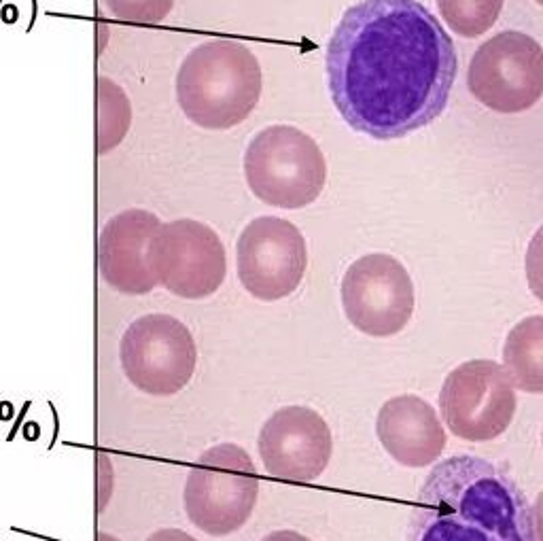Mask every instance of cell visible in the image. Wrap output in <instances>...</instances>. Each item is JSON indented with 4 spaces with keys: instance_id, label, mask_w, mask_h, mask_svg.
I'll return each mask as SVG.
<instances>
[{
    "instance_id": "1",
    "label": "cell",
    "mask_w": 543,
    "mask_h": 541,
    "mask_svg": "<svg viewBox=\"0 0 543 541\" xmlns=\"http://www.w3.org/2000/svg\"><path fill=\"white\" fill-rule=\"evenodd\" d=\"M325 68L342 119L370 138L391 140L444 113L457 79V51L418 0H359L336 25Z\"/></svg>"
},
{
    "instance_id": "2",
    "label": "cell",
    "mask_w": 543,
    "mask_h": 541,
    "mask_svg": "<svg viewBox=\"0 0 543 541\" xmlns=\"http://www.w3.org/2000/svg\"><path fill=\"white\" fill-rule=\"evenodd\" d=\"M408 541H535L533 508L497 465L457 455L427 476Z\"/></svg>"
},
{
    "instance_id": "3",
    "label": "cell",
    "mask_w": 543,
    "mask_h": 541,
    "mask_svg": "<svg viewBox=\"0 0 543 541\" xmlns=\"http://www.w3.org/2000/svg\"><path fill=\"white\" fill-rule=\"evenodd\" d=\"M174 89L176 102L191 123L215 132L232 130L255 110L263 72L244 42L210 38L183 57Z\"/></svg>"
},
{
    "instance_id": "4",
    "label": "cell",
    "mask_w": 543,
    "mask_h": 541,
    "mask_svg": "<svg viewBox=\"0 0 543 541\" xmlns=\"http://www.w3.org/2000/svg\"><path fill=\"white\" fill-rule=\"evenodd\" d=\"M242 166L251 193L285 210L310 206L327 181V161L316 140L287 123L259 130L246 144Z\"/></svg>"
},
{
    "instance_id": "5",
    "label": "cell",
    "mask_w": 543,
    "mask_h": 541,
    "mask_svg": "<svg viewBox=\"0 0 543 541\" xmlns=\"http://www.w3.org/2000/svg\"><path fill=\"white\" fill-rule=\"evenodd\" d=\"M257 497V467L242 446L229 442L198 457L183 491L189 523L212 537L240 531L253 516Z\"/></svg>"
},
{
    "instance_id": "6",
    "label": "cell",
    "mask_w": 543,
    "mask_h": 541,
    "mask_svg": "<svg viewBox=\"0 0 543 541\" xmlns=\"http://www.w3.org/2000/svg\"><path fill=\"white\" fill-rule=\"evenodd\" d=\"M125 378L144 395L170 397L195 374L198 346L189 327L172 314L138 317L119 342Z\"/></svg>"
},
{
    "instance_id": "7",
    "label": "cell",
    "mask_w": 543,
    "mask_h": 541,
    "mask_svg": "<svg viewBox=\"0 0 543 541\" xmlns=\"http://www.w3.org/2000/svg\"><path fill=\"white\" fill-rule=\"evenodd\" d=\"M149 261L157 285L183 300L210 297L227 276L221 236L195 219L161 223L151 238Z\"/></svg>"
},
{
    "instance_id": "8",
    "label": "cell",
    "mask_w": 543,
    "mask_h": 541,
    "mask_svg": "<svg viewBox=\"0 0 543 541\" xmlns=\"http://www.w3.org/2000/svg\"><path fill=\"white\" fill-rule=\"evenodd\" d=\"M469 91L497 113H522L543 96L542 45L518 30L488 38L471 57L467 72Z\"/></svg>"
},
{
    "instance_id": "9",
    "label": "cell",
    "mask_w": 543,
    "mask_h": 541,
    "mask_svg": "<svg viewBox=\"0 0 543 541\" xmlns=\"http://www.w3.org/2000/svg\"><path fill=\"white\" fill-rule=\"evenodd\" d=\"M516 391L508 370L491 359H476L452 370L440 393L442 418L467 442L499 438L516 414Z\"/></svg>"
},
{
    "instance_id": "10",
    "label": "cell",
    "mask_w": 543,
    "mask_h": 541,
    "mask_svg": "<svg viewBox=\"0 0 543 541\" xmlns=\"http://www.w3.org/2000/svg\"><path fill=\"white\" fill-rule=\"evenodd\" d=\"M236 268L240 285L255 300H285L297 291L306 276V238L287 219L255 217L238 236Z\"/></svg>"
},
{
    "instance_id": "11",
    "label": "cell",
    "mask_w": 543,
    "mask_h": 541,
    "mask_svg": "<svg viewBox=\"0 0 543 541\" xmlns=\"http://www.w3.org/2000/svg\"><path fill=\"white\" fill-rule=\"evenodd\" d=\"M342 308L359 331L389 338L406 329L414 314V285L391 255L372 253L353 261L342 278Z\"/></svg>"
},
{
    "instance_id": "12",
    "label": "cell",
    "mask_w": 543,
    "mask_h": 541,
    "mask_svg": "<svg viewBox=\"0 0 543 541\" xmlns=\"http://www.w3.org/2000/svg\"><path fill=\"white\" fill-rule=\"evenodd\" d=\"M257 450L272 478L314 482L331 461L333 438L319 412L306 406H287L263 423Z\"/></svg>"
},
{
    "instance_id": "13",
    "label": "cell",
    "mask_w": 543,
    "mask_h": 541,
    "mask_svg": "<svg viewBox=\"0 0 543 541\" xmlns=\"http://www.w3.org/2000/svg\"><path fill=\"white\" fill-rule=\"evenodd\" d=\"M159 217L144 208L113 215L98 238V270L102 280L123 295H147L157 287L149 261V244Z\"/></svg>"
},
{
    "instance_id": "14",
    "label": "cell",
    "mask_w": 543,
    "mask_h": 541,
    "mask_svg": "<svg viewBox=\"0 0 543 541\" xmlns=\"http://www.w3.org/2000/svg\"><path fill=\"white\" fill-rule=\"evenodd\" d=\"M376 433L391 459L406 467L431 465L446 448V431L435 410L416 395L389 399L378 412Z\"/></svg>"
},
{
    "instance_id": "15",
    "label": "cell",
    "mask_w": 543,
    "mask_h": 541,
    "mask_svg": "<svg viewBox=\"0 0 543 541\" xmlns=\"http://www.w3.org/2000/svg\"><path fill=\"white\" fill-rule=\"evenodd\" d=\"M503 368L512 382L533 395H543V317L516 323L503 346Z\"/></svg>"
},
{
    "instance_id": "16",
    "label": "cell",
    "mask_w": 543,
    "mask_h": 541,
    "mask_svg": "<svg viewBox=\"0 0 543 541\" xmlns=\"http://www.w3.org/2000/svg\"><path fill=\"white\" fill-rule=\"evenodd\" d=\"M132 106L125 91L108 76H98V151H113L127 134Z\"/></svg>"
},
{
    "instance_id": "17",
    "label": "cell",
    "mask_w": 543,
    "mask_h": 541,
    "mask_svg": "<svg viewBox=\"0 0 543 541\" xmlns=\"http://www.w3.org/2000/svg\"><path fill=\"white\" fill-rule=\"evenodd\" d=\"M444 21L465 38L488 32L501 15L503 0H438Z\"/></svg>"
},
{
    "instance_id": "18",
    "label": "cell",
    "mask_w": 543,
    "mask_h": 541,
    "mask_svg": "<svg viewBox=\"0 0 543 541\" xmlns=\"http://www.w3.org/2000/svg\"><path fill=\"white\" fill-rule=\"evenodd\" d=\"M104 8L121 19L134 23H159L174 6V0H102Z\"/></svg>"
},
{
    "instance_id": "19",
    "label": "cell",
    "mask_w": 543,
    "mask_h": 541,
    "mask_svg": "<svg viewBox=\"0 0 543 541\" xmlns=\"http://www.w3.org/2000/svg\"><path fill=\"white\" fill-rule=\"evenodd\" d=\"M525 270L527 280L533 291V295L543 302V225L535 232V236L529 242L527 257H525Z\"/></svg>"
},
{
    "instance_id": "20",
    "label": "cell",
    "mask_w": 543,
    "mask_h": 541,
    "mask_svg": "<svg viewBox=\"0 0 543 541\" xmlns=\"http://www.w3.org/2000/svg\"><path fill=\"white\" fill-rule=\"evenodd\" d=\"M147 541H198L193 535H189L187 531H181V529H174V527H168V529H159L155 533H151Z\"/></svg>"
},
{
    "instance_id": "21",
    "label": "cell",
    "mask_w": 543,
    "mask_h": 541,
    "mask_svg": "<svg viewBox=\"0 0 543 541\" xmlns=\"http://www.w3.org/2000/svg\"><path fill=\"white\" fill-rule=\"evenodd\" d=\"M533 531H535V541H543V493L537 495L533 506Z\"/></svg>"
},
{
    "instance_id": "22",
    "label": "cell",
    "mask_w": 543,
    "mask_h": 541,
    "mask_svg": "<svg viewBox=\"0 0 543 541\" xmlns=\"http://www.w3.org/2000/svg\"><path fill=\"white\" fill-rule=\"evenodd\" d=\"M261 541H310L306 535L297 533V531H291V529H282V531H272L268 533Z\"/></svg>"
},
{
    "instance_id": "23",
    "label": "cell",
    "mask_w": 543,
    "mask_h": 541,
    "mask_svg": "<svg viewBox=\"0 0 543 541\" xmlns=\"http://www.w3.org/2000/svg\"><path fill=\"white\" fill-rule=\"evenodd\" d=\"M98 541H121V540H117L115 535H108V533H98Z\"/></svg>"
},
{
    "instance_id": "24",
    "label": "cell",
    "mask_w": 543,
    "mask_h": 541,
    "mask_svg": "<svg viewBox=\"0 0 543 541\" xmlns=\"http://www.w3.org/2000/svg\"><path fill=\"white\" fill-rule=\"evenodd\" d=\"M535 2H539V4H542V6H543V0H535Z\"/></svg>"
},
{
    "instance_id": "25",
    "label": "cell",
    "mask_w": 543,
    "mask_h": 541,
    "mask_svg": "<svg viewBox=\"0 0 543 541\" xmlns=\"http://www.w3.org/2000/svg\"><path fill=\"white\" fill-rule=\"evenodd\" d=\"M542 440H543V435H542Z\"/></svg>"
}]
</instances>
